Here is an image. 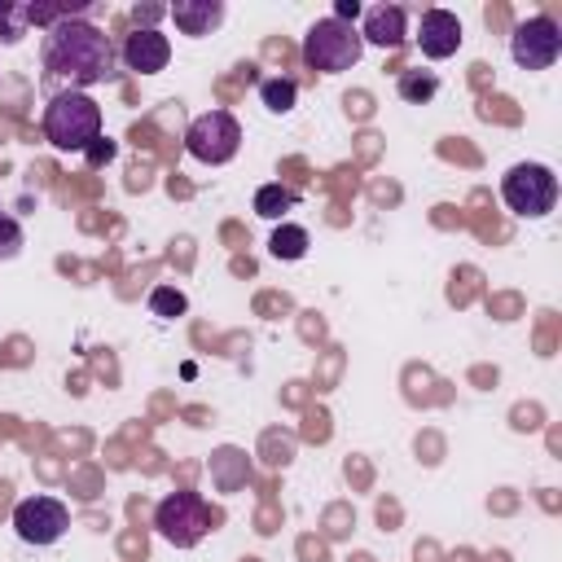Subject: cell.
Instances as JSON below:
<instances>
[{"mask_svg":"<svg viewBox=\"0 0 562 562\" xmlns=\"http://www.w3.org/2000/svg\"><path fill=\"white\" fill-rule=\"evenodd\" d=\"M40 61L48 70V79H61L66 88L83 92L92 83H105L119 75V53H114V40L92 26L83 13L57 22L44 31V44H40Z\"/></svg>","mask_w":562,"mask_h":562,"instance_id":"1","label":"cell"},{"mask_svg":"<svg viewBox=\"0 0 562 562\" xmlns=\"http://www.w3.org/2000/svg\"><path fill=\"white\" fill-rule=\"evenodd\" d=\"M44 140L61 154H88L101 140V105L75 88L53 92L44 105Z\"/></svg>","mask_w":562,"mask_h":562,"instance_id":"2","label":"cell"},{"mask_svg":"<svg viewBox=\"0 0 562 562\" xmlns=\"http://www.w3.org/2000/svg\"><path fill=\"white\" fill-rule=\"evenodd\" d=\"M364 57V40L351 22H338V18H316L303 35V61L307 70L316 75H338V70H351L356 61Z\"/></svg>","mask_w":562,"mask_h":562,"instance_id":"3","label":"cell"},{"mask_svg":"<svg viewBox=\"0 0 562 562\" xmlns=\"http://www.w3.org/2000/svg\"><path fill=\"white\" fill-rule=\"evenodd\" d=\"M501 198L514 215L522 220H540L558 206V176L544 162H514L501 180Z\"/></svg>","mask_w":562,"mask_h":562,"instance_id":"4","label":"cell"},{"mask_svg":"<svg viewBox=\"0 0 562 562\" xmlns=\"http://www.w3.org/2000/svg\"><path fill=\"white\" fill-rule=\"evenodd\" d=\"M211 505L198 496V492H171V496H162L158 501V509H154V527H158V536L167 540V544H176V549H193V544H202V536L211 531Z\"/></svg>","mask_w":562,"mask_h":562,"instance_id":"5","label":"cell"},{"mask_svg":"<svg viewBox=\"0 0 562 562\" xmlns=\"http://www.w3.org/2000/svg\"><path fill=\"white\" fill-rule=\"evenodd\" d=\"M184 149H189L198 162L220 167V162H228V158L241 149V127H237V119H233L228 110H206V114H198V119L189 123Z\"/></svg>","mask_w":562,"mask_h":562,"instance_id":"6","label":"cell"},{"mask_svg":"<svg viewBox=\"0 0 562 562\" xmlns=\"http://www.w3.org/2000/svg\"><path fill=\"white\" fill-rule=\"evenodd\" d=\"M509 57L522 70H549L562 57V31H558V22L544 18V13L518 22L514 35H509Z\"/></svg>","mask_w":562,"mask_h":562,"instance_id":"7","label":"cell"},{"mask_svg":"<svg viewBox=\"0 0 562 562\" xmlns=\"http://www.w3.org/2000/svg\"><path fill=\"white\" fill-rule=\"evenodd\" d=\"M66 527H70V514L57 496H26L13 509V531L26 544H57L66 536Z\"/></svg>","mask_w":562,"mask_h":562,"instance_id":"8","label":"cell"},{"mask_svg":"<svg viewBox=\"0 0 562 562\" xmlns=\"http://www.w3.org/2000/svg\"><path fill=\"white\" fill-rule=\"evenodd\" d=\"M461 18L452 13V9H426L422 13V22H417V48H422V57H430V61H443V57H452L457 48H461Z\"/></svg>","mask_w":562,"mask_h":562,"instance_id":"9","label":"cell"},{"mask_svg":"<svg viewBox=\"0 0 562 562\" xmlns=\"http://www.w3.org/2000/svg\"><path fill=\"white\" fill-rule=\"evenodd\" d=\"M119 57H123V66L136 70V75H158V70H167V61H171V44H167L162 31H132V35L123 40Z\"/></svg>","mask_w":562,"mask_h":562,"instance_id":"10","label":"cell"},{"mask_svg":"<svg viewBox=\"0 0 562 562\" xmlns=\"http://www.w3.org/2000/svg\"><path fill=\"white\" fill-rule=\"evenodd\" d=\"M356 31H360L364 44L400 48L404 44V9L400 4H373V9H364V22Z\"/></svg>","mask_w":562,"mask_h":562,"instance_id":"11","label":"cell"},{"mask_svg":"<svg viewBox=\"0 0 562 562\" xmlns=\"http://www.w3.org/2000/svg\"><path fill=\"white\" fill-rule=\"evenodd\" d=\"M180 35H211L224 22V0H176L167 9Z\"/></svg>","mask_w":562,"mask_h":562,"instance_id":"12","label":"cell"},{"mask_svg":"<svg viewBox=\"0 0 562 562\" xmlns=\"http://www.w3.org/2000/svg\"><path fill=\"white\" fill-rule=\"evenodd\" d=\"M206 470H211V483H215L220 492H237V487H246V479H250V461H246V452L233 448V443L215 448Z\"/></svg>","mask_w":562,"mask_h":562,"instance_id":"13","label":"cell"},{"mask_svg":"<svg viewBox=\"0 0 562 562\" xmlns=\"http://www.w3.org/2000/svg\"><path fill=\"white\" fill-rule=\"evenodd\" d=\"M294 206H299V193H294L290 184H277V180H272V184H259V189H255V211H259L263 220H285Z\"/></svg>","mask_w":562,"mask_h":562,"instance_id":"14","label":"cell"},{"mask_svg":"<svg viewBox=\"0 0 562 562\" xmlns=\"http://www.w3.org/2000/svg\"><path fill=\"white\" fill-rule=\"evenodd\" d=\"M268 250H272L277 259H285V263L303 259V255H307V228H299V224H277L272 237H268Z\"/></svg>","mask_w":562,"mask_h":562,"instance_id":"15","label":"cell"},{"mask_svg":"<svg viewBox=\"0 0 562 562\" xmlns=\"http://www.w3.org/2000/svg\"><path fill=\"white\" fill-rule=\"evenodd\" d=\"M31 31L26 0H0V44H22Z\"/></svg>","mask_w":562,"mask_h":562,"instance_id":"16","label":"cell"},{"mask_svg":"<svg viewBox=\"0 0 562 562\" xmlns=\"http://www.w3.org/2000/svg\"><path fill=\"white\" fill-rule=\"evenodd\" d=\"M395 88H400V97H404V101L422 105V101H430V97L439 92V75H435V70H400Z\"/></svg>","mask_w":562,"mask_h":562,"instance_id":"17","label":"cell"},{"mask_svg":"<svg viewBox=\"0 0 562 562\" xmlns=\"http://www.w3.org/2000/svg\"><path fill=\"white\" fill-rule=\"evenodd\" d=\"M259 101H263L272 114H290V110H294V101H299V83H294V79H285V75L263 79V83H259Z\"/></svg>","mask_w":562,"mask_h":562,"instance_id":"18","label":"cell"},{"mask_svg":"<svg viewBox=\"0 0 562 562\" xmlns=\"http://www.w3.org/2000/svg\"><path fill=\"white\" fill-rule=\"evenodd\" d=\"M189 307V299L180 294V290H171V285H158L154 294H149V312L154 316H180Z\"/></svg>","mask_w":562,"mask_h":562,"instance_id":"19","label":"cell"},{"mask_svg":"<svg viewBox=\"0 0 562 562\" xmlns=\"http://www.w3.org/2000/svg\"><path fill=\"white\" fill-rule=\"evenodd\" d=\"M22 224L13 220V215H0V263H9V259H18L22 255Z\"/></svg>","mask_w":562,"mask_h":562,"instance_id":"20","label":"cell"},{"mask_svg":"<svg viewBox=\"0 0 562 562\" xmlns=\"http://www.w3.org/2000/svg\"><path fill=\"white\" fill-rule=\"evenodd\" d=\"M162 13H167L162 4H132V22H136V31H154V22H158Z\"/></svg>","mask_w":562,"mask_h":562,"instance_id":"21","label":"cell"},{"mask_svg":"<svg viewBox=\"0 0 562 562\" xmlns=\"http://www.w3.org/2000/svg\"><path fill=\"white\" fill-rule=\"evenodd\" d=\"M83 158H88L92 167H101V162H110V158H114V140H110V136H101V140H97V145H92V149H88Z\"/></svg>","mask_w":562,"mask_h":562,"instance_id":"22","label":"cell"}]
</instances>
